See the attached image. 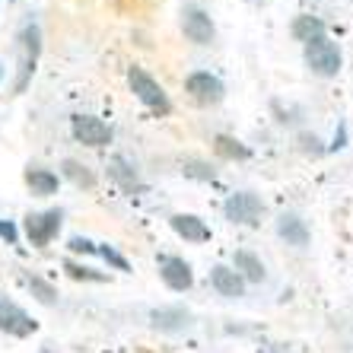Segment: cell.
<instances>
[{
  "label": "cell",
  "instance_id": "obj_1",
  "mask_svg": "<svg viewBox=\"0 0 353 353\" xmlns=\"http://www.w3.org/2000/svg\"><path fill=\"white\" fill-rule=\"evenodd\" d=\"M128 86H131V92L150 108V112H153V115H159V118L172 115L169 92H165L163 86H159V80H153L143 67H131V70H128Z\"/></svg>",
  "mask_w": 353,
  "mask_h": 353
},
{
  "label": "cell",
  "instance_id": "obj_2",
  "mask_svg": "<svg viewBox=\"0 0 353 353\" xmlns=\"http://www.w3.org/2000/svg\"><path fill=\"white\" fill-rule=\"evenodd\" d=\"M303 58H305V67H309L315 77H325V80H331V77L341 74V61H344L341 58V48H337L328 35L305 41Z\"/></svg>",
  "mask_w": 353,
  "mask_h": 353
},
{
  "label": "cell",
  "instance_id": "obj_3",
  "mask_svg": "<svg viewBox=\"0 0 353 353\" xmlns=\"http://www.w3.org/2000/svg\"><path fill=\"white\" fill-rule=\"evenodd\" d=\"M223 216L236 226H258L264 216V201L252 191H236V194L226 197L223 204Z\"/></svg>",
  "mask_w": 353,
  "mask_h": 353
},
{
  "label": "cell",
  "instance_id": "obj_4",
  "mask_svg": "<svg viewBox=\"0 0 353 353\" xmlns=\"http://www.w3.org/2000/svg\"><path fill=\"white\" fill-rule=\"evenodd\" d=\"M39 51H41V32L39 26L29 23L19 35V80H17V92L26 90L29 77L35 74V64H39Z\"/></svg>",
  "mask_w": 353,
  "mask_h": 353
},
{
  "label": "cell",
  "instance_id": "obj_5",
  "mask_svg": "<svg viewBox=\"0 0 353 353\" xmlns=\"http://www.w3.org/2000/svg\"><path fill=\"white\" fill-rule=\"evenodd\" d=\"M185 92L194 99L197 105H220L223 96H226V86H223L220 77L207 74V70H197L185 80Z\"/></svg>",
  "mask_w": 353,
  "mask_h": 353
},
{
  "label": "cell",
  "instance_id": "obj_6",
  "mask_svg": "<svg viewBox=\"0 0 353 353\" xmlns=\"http://www.w3.org/2000/svg\"><path fill=\"white\" fill-rule=\"evenodd\" d=\"M35 328H39V321L26 312L23 305H17L7 296H0V331H7L13 337H29L35 334Z\"/></svg>",
  "mask_w": 353,
  "mask_h": 353
},
{
  "label": "cell",
  "instance_id": "obj_7",
  "mask_svg": "<svg viewBox=\"0 0 353 353\" xmlns=\"http://www.w3.org/2000/svg\"><path fill=\"white\" fill-rule=\"evenodd\" d=\"M70 131H74V137L80 140L83 147H105V143H112V128L102 118L77 115L70 121Z\"/></svg>",
  "mask_w": 353,
  "mask_h": 353
},
{
  "label": "cell",
  "instance_id": "obj_8",
  "mask_svg": "<svg viewBox=\"0 0 353 353\" xmlns=\"http://www.w3.org/2000/svg\"><path fill=\"white\" fill-rule=\"evenodd\" d=\"M61 210H45V214H29L26 216V236L32 245H48L61 230Z\"/></svg>",
  "mask_w": 353,
  "mask_h": 353
},
{
  "label": "cell",
  "instance_id": "obj_9",
  "mask_svg": "<svg viewBox=\"0 0 353 353\" xmlns=\"http://www.w3.org/2000/svg\"><path fill=\"white\" fill-rule=\"evenodd\" d=\"M159 277H163V283L169 290H175V293H185V290H191V283H194L191 264L185 261V258H175V255L159 258Z\"/></svg>",
  "mask_w": 353,
  "mask_h": 353
},
{
  "label": "cell",
  "instance_id": "obj_10",
  "mask_svg": "<svg viewBox=\"0 0 353 353\" xmlns=\"http://www.w3.org/2000/svg\"><path fill=\"white\" fill-rule=\"evenodd\" d=\"M181 32H185L188 41H194V45H210L214 35H216V29H214V19L207 17L204 10L188 7L185 13H181Z\"/></svg>",
  "mask_w": 353,
  "mask_h": 353
},
{
  "label": "cell",
  "instance_id": "obj_11",
  "mask_svg": "<svg viewBox=\"0 0 353 353\" xmlns=\"http://www.w3.org/2000/svg\"><path fill=\"white\" fill-rule=\"evenodd\" d=\"M169 226H172L175 236H181L185 242H207V239H210L207 223L194 214H172L169 216Z\"/></svg>",
  "mask_w": 353,
  "mask_h": 353
},
{
  "label": "cell",
  "instance_id": "obj_12",
  "mask_svg": "<svg viewBox=\"0 0 353 353\" xmlns=\"http://www.w3.org/2000/svg\"><path fill=\"white\" fill-rule=\"evenodd\" d=\"M210 283H214V290L220 296H226V299H239V296H245V280L239 277L232 268H226V264H216L214 271H210Z\"/></svg>",
  "mask_w": 353,
  "mask_h": 353
},
{
  "label": "cell",
  "instance_id": "obj_13",
  "mask_svg": "<svg viewBox=\"0 0 353 353\" xmlns=\"http://www.w3.org/2000/svg\"><path fill=\"white\" fill-rule=\"evenodd\" d=\"M277 236L283 239L287 245H293V248H305V245H309V226H305V223L299 220L296 214H280Z\"/></svg>",
  "mask_w": 353,
  "mask_h": 353
},
{
  "label": "cell",
  "instance_id": "obj_14",
  "mask_svg": "<svg viewBox=\"0 0 353 353\" xmlns=\"http://www.w3.org/2000/svg\"><path fill=\"white\" fill-rule=\"evenodd\" d=\"M150 321H153V328H159V331H181L191 325V315L185 312V309H153Z\"/></svg>",
  "mask_w": 353,
  "mask_h": 353
},
{
  "label": "cell",
  "instance_id": "obj_15",
  "mask_svg": "<svg viewBox=\"0 0 353 353\" xmlns=\"http://www.w3.org/2000/svg\"><path fill=\"white\" fill-rule=\"evenodd\" d=\"M232 261H236V274L242 280H252V283H261L264 280V264H261V258L258 255H252V252H236L232 255Z\"/></svg>",
  "mask_w": 353,
  "mask_h": 353
},
{
  "label": "cell",
  "instance_id": "obj_16",
  "mask_svg": "<svg viewBox=\"0 0 353 353\" xmlns=\"http://www.w3.org/2000/svg\"><path fill=\"white\" fill-rule=\"evenodd\" d=\"M26 185L32 188V194L48 197L58 191V175L48 172V169H29V172H26Z\"/></svg>",
  "mask_w": 353,
  "mask_h": 353
},
{
  "label": "cell",
  "instance_id": "obj_17",
  "mask_svg": "<svg viewBox=\"0 0 353 353\" xmlns=\"http://www.w3.org/2000/svg\"><path fill=\"white\" fill-rule=\"evenodd\" d=\"M108 175H112V179H115L124 191H137V188H140L137 172H134V165L128 163L124 157H115V159H112V165H108Z\"/></svg>",
  "mask_w": 353,
  "mask_h": 353
},
{
  "label": "cell",
  "instance_id": "obj_18",
  "mask_svg": "<svg viewBox=\"0 0 353 353\" xmlns=\"http://www.w3.org/2000/svg\"><path fill=\"white\" fill-rule=\"evenodd\" d=\"M61 172H64V179L74 181L77 188H92V185H96V175L83 163H77V159H64V163H61Z\"/></svg>",
  "mask_w": 353,
  "mask_h": 353
},
{
  "label": "cell",
  "instance_id": "obj_19",
  "mask_svg": "<svg viewBox=\"0 0 353 353\" xmlns=\"http://www.w3.org/2000/svg\"><path fill=\"white\" fill-rule=\"evenodd\" d=\"M293 35L305 45V41L321 39V35H325V23H321L319 17H296V23H293Z\"/></svg>",
  "mask_w": 353,
  "mask_h": 353
},
{
  "label": "cell",
  "instance_id": "obj_20",
  "mask_svg": "<svg viewBox=\"0 0 353 353\" xmlns=\"http://www.w3.org/2000/svg\"><path fill=\"white\" fill-rule=\"evenodd\" d=\"M214 150L220 153L223 159H248V157H252L245 143H239V140L230 137V134H220V137L214 140Z\"/></svg>",
  "mask_w": 353,
  "mask_h": 353
},
{
  "label": "cell",
  "instance_id": "obj_21",
  "mask_svg": "<svg viewBox=\"0 0 353 353\" xmlns=\"http://www.w3.org/2000/svg\"><path fill=\"white\" fill-rule=\"evenodd\" d=\"M29 290H32L35 299H39V303H45V305H51L54 299H58V290L51 287V283H45L41 277H29Z\"/></svg>",
  "mask_w": 353,
  "mask_h": 353
},
{
  "label": "cell",
  "instance_id": "obj_22",
  "mask_svg": "<svg viewBox=\"0 0 353 353\" xmlns=\"http://www.w3.org/2000/svg\"><path fill=\"white\" fill-rule=\"evenodd\" d=\"M64 271L70 274L74 280H105L102 274L92 271V268H83V264H74V261H67V264H64Z\"/></svg>",
  "mask_w": 353,
  "mask_h": 353
},
{
  "label": "cell",
  "instance_id": "obj_23",
  "mask_svg": "<svg viewBox=\"0 0 353 353\" xmlns=\"http://www.w3.org/2000/svg\"><path fill=\"white\" fill-rule=\"evenodd\" d=\"M96 252H99V255H102V258H105L108 264H115L118 271H131V264L124 261V258L118 255V252H115V248H112V245H102V248H96Z\"/></svg>",
  "mask_w": 353,
  "mask_h": 353
},
{
  "label": "cell",
  "instance_id": "obj_24",
  "mask_svg": "<svg viewBox=\"0 0 353 353\" xmlns=\"http://www.w3.org/2000/svg\"><path fill=\"white\" fill-rule=\"evenodd\" d=\"M185 175H194V179L214 181V169H207V165H204V163H197V159H191V163H185Z\"/></svg>",
  "mask_w": 353,
  "mask_h": 353
},
{
  "label": "cell",
  "instance_id": "obj_25",
  "mask_svg": "<svg viewBox=\"0 0 353 353\" xmlns=\"http://www.w3.org/2000/svg\"><path fill=\"white\" fill-rule=\"evenodd\" d=\"M99 245H92L90 239H83V236H74L70 239V252H86V255H90V252H96Z\"/></svg>",
  "mask_w": 353,
  "mask_h": 353
},
{
  "label": "cell",
  "instance_id": "obj_26",
  "mask_svg": "<svg viewBox=\"0 0 353 353\" xmlns=\"http://www.w3.org/2000/svg\"><path fill=\"white\" fill-rule=\"evenodd\" d=\"M0 239H7L10 245H13V242H17V226H13V223H3V220H0Z\"/></svg>",
  "mask_w": 353,
  "mask_h": 353
}]
</instances>
